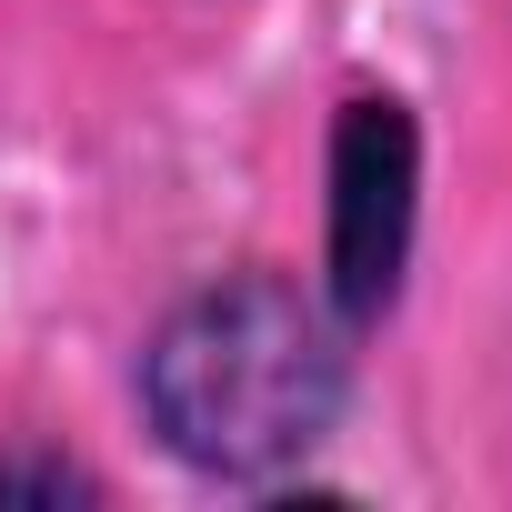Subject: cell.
<instances>
[{
    "mask_svg": "<svg viewBox=\"0 0 512 512\" xmlns=\"http://www.w3.org/2000/svg\"><path fill=\"white\" fill-rule=\"evenodd\" d=\"M322 292L352 332L402 302L412 231H422V121L402 91H352L322 151Z\"/></svg>",
    "mask_w": 512,
    "mask_h": 512,
    "instance_id": "obj_2",
    "label": "cell"
},
{
    "mask_svg": "<svg viewBox=\"0 0 512 512\" xmlns=\"http://www.w3.org/2000/svg\"><path fill=\"white\" fill-rule=\"evenodd\" d=\"M0 502H101V472H81L61 452H11L0 462Z\"/></svg>",
    "mask_w": 512,
    "mask_h": 512,
    "instance_id": "obj_3",
    "label": "cell"
},
{
    "mask_svg": "<svg viewBox=\"0 0 512 512\" xmlns=\"http://www.w3.org/2000/svg\"><path fill=\"white\" fill-rule=\"evenodd\" d=\"M352 342L362 332L332 312L322 282L282 262H241L151 322L131 392H141L151 442L181 472L272 492L302 452L332 442L352 402Z\"/></svg>",
    "mask_w": 512,
    "mask_h": 512,
    "instance_id": "obj_1",
    "label": "cell"
}]
</instances>
